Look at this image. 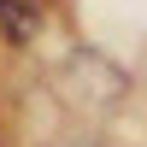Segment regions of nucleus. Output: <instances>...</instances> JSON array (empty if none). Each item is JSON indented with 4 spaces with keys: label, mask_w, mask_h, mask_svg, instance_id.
Instances as JSON below:
<instances>
[{
    "label": "nucleus",
    "mask_w": 147,
    "mask_h": 147,
    "mask_svg": "<svg viewBox=\"0 0 147 147\" xmlns=\"http://www.w3.org/2000/svg\"><path fill=\"white\" fill-rule=\"evenodd\" d=\"M0 30H6L12 41H30V35L41 30V12H35V6H18V0H0Z\"/></svg>",
    "instance_id": "nucleus-1"
}]
</instances>
